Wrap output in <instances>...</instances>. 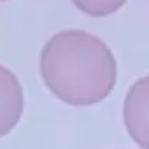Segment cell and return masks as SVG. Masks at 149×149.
<instances>
[{
  "label": "cell",
  "mask_w": 149,
  "mask_h": 149,
  "mask_svg": "<svg viewBox=\"0 0 149 149\" xmlns=\"http://www.w3.org/2000/svg\"><path fill=\"white\" fill-rule=\"evenodd\" d=\"M40 74L60 101L70 106H93L113 91L118 61L100 37L68 28L55 33L43 45Z\"/></svg>",
  "instance_id": "1"
},
{
  "label": "cell",
  "mask_w": 149,
  "mask_h": 149,
  "mask_svg": "<svg viewBox=\"0 0 149 149\" xmlns=\"http://www.w3.org/2000/svg\"><path fill=\"white\" fill-rule=\"evenodd\" d=\"M25 95L18 76L0 65V138L15 128L23 114Z\"/></svg>",
  "instance_id": "3"
},
{
  "label": "cell",
  "mask_w": 149,
  "mask_h": 149,
  "mask_svg": "<svg viewBox=\"0 0 149 149\" xmlns=\"http://www.w3.org/2000/svg\"><path fill=\"white\" fill-rule=\"evenodd\" d=\"M123 121L129 138L141 149H149V74L129 86L123 103Z\"/></svg>",
  "instance_id": "2"
},
{
  "label": "cell",
  "mask_w": 149,
  "mask_h": 149,
  "mask_svg": "<svg viewBox=\"0 0 149 149\" xmlns=\"http://www.w3.org/2000/svg\"><path fill=\"white\" fill-rule=\"evenodd\" d=\"M74 7L90 17H108L118 12L128 0H71Z\"/></svg>",
  "instance_id": "4"
}]
</instances>
